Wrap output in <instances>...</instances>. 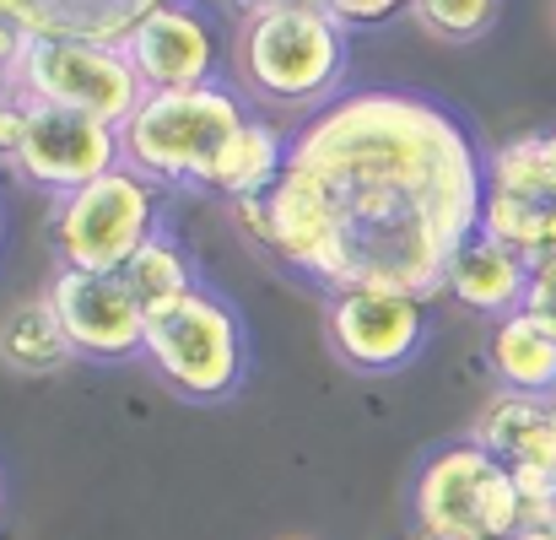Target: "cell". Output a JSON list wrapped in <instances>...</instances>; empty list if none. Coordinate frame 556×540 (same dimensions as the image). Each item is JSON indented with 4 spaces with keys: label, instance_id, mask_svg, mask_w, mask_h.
Masks as SVG:
<instances>
[{
    "label": "cell",
    "instance_id": "1",
    "mask_svg": "<svg viewBox=\"0 0 556 540\" xmlns=\"http://www.w3.org/2000/svg\"><path fill=\"white\" fill-rule=\"evenodd\" d=\"M486 158L443 103L363 87L292 130L270 205V254L325 292L394 287L438 298L481 233Z\"/></svg>",
    "mask_w": 556,
    "mask_h": 540
},
{
    "label": "cell",
    "instance_id": "18",
    "mask_svg": "<svg viewBox=\"0 0 556 540\" xmlns=\"http://www.w3.org/2000/svg\"><path fill=\"white\" fill-rule=\"evenodd\" d=\"M119 276H125V287L136 292L141 309H157V303H168V298H185L189 287H200L194 254L185 249V238H179L174 227H163Z\"/></svg>",
    "mask_w": 556,
    "mask_h": 540
},
{
    "label": "cell",
    "instance_id": "23",
    "mask_svg": "<svg viewBox=\"0 0 556 540\" xmlns=\"http://www.w3.org/2000/svg\"><path fill=\"white\" fill-rule=\"evenodd\" d=\"M27 120H33V103H27L22 92H11V98L0 103V168H16V152H22Z\"/></svg>",
    "mask_w": 556,
    "mask_h": 540
},
{
    "label": "cell",
    "instance_id": "20",
    "mask_svg": "<svg viewBox=\"0 0 556 540\" xmlns=\"http://www.w3.org/2000/svg\"><path fill=\"white\" fill-rule=\"evenodd\" d=\"M486 184L497 194H519V200H546L552 205V174H546V136H519L503 141L486 158Z\"/></svg>",
    "mask_w": 556,
    "mask_h": 540
},
{
    "label": "cell",
    "instance_id": "13",
    "mask_svg": "<svg viewBox=\"0 0 556 540\" xmlns=\"http://www.w3.org/2000/svg\"><path fill=\"white\" fill-rule=\"evenodd\" d=\"M530 276H535V265H530L525 254L492 243L486 233H476V238L459 249V260L448 265V287H443V292H448L454 303H465L470 314L508 319V314H519V309L530 303Z\"/></svg>",
    "mask_w": 556,
    "mask_h": 540
},
{
    "label": "cell",
    "instance_id": "19",
    "mask_svg": "<svg viewBox=\"0 0 556 540\" xmlns=\"http://www.w3.org/2000/svg\"><path fill=\"white\" fill-rule=\"evenodd\" d=\"M552 216H556V205H546V200H519V194H497V189H492V194H486V211H481V233L535 265L541 249H546Z\"/></svg>",
    "mask_w": 556,
    "mask_h": 540
},
{
    "label": "cell",
    "instance_id": "15",
    "mask_svg": "<svg viewBox=\"0 0 556 540\" xmlns=\"http://www.w3.org/2000/svg\"><path fill=\"white\" fill-rule=\"evenodd\" d=\"M476 443L492 449L508 470H546L556 476V400L535 394H503L481 411Z\"/></svg>",
    "mask_w": 556,
    "mask_h": 540
},
{
    "label": "cell",
    "instance_id": "28",
    "mask_svg": "<svg viewBox=\"0 0 556 540\" xmlns=\"http://www.w3.org/2000/svg\"><path fill=\"white\" fill-rule=\"evenodd\" d=\"M11 92H16V81H11V71H5V65H0V103H5V98H11Z\"/></svg>",
    "mask_w": 556,
    "mask_h": 540
},
{
    "label": "cell",
    "instance_id": "2",
    "mask_svg": "<svg viewBox=\"0 0 556 540\" xmlns=\"http://www.w3.org/2000/svg\"><path fill=\"white\" fill-rule=\"evenodd\" d=\"M232 87L265 114H319L346 98L352 33L314 0L249 11L232 33Z\"/></svg>",
    "mask_w": 556,
    "mask_h": 540
},
{
    "label": "cell",
    "instance_id": "3",
    "mask_svg": "<svg viewBox=\"0 0 556 540\" xmlns=\"http://www.w3.org/2000/svg\"><path fill=\"white\" fill-rule=\"evenodd\" d=\"M141 362L157 373L168 394H179L189 405L232 400L249 378V325L232 298L200 281L185 298L147 309Z\"/></svg>",
    "mask_w": 556,
    "mask_h": 540
},
{
    "label": "cell",
    "instance_id": "17",
    "mask_svg": "<svg viewBox=\"0 0 556 540\" xmlns=\"http://www.w3.org/2000/svg\"><path fill=\"white\" fill-rule=\"evenodd\" d=\"M0 362L11 373H22V378H49L65 362H76L60 319H54V309H49V298L22 303V309H11L0 319Z\"/></svg>",
    "mask_w": 556,
    "mask_h": 540
},
{
    "label": "cell",
    "instance_id": "5",
    "mask_svg": "<svg viewBox=\"0 0 556 540\" xmlns=\"http://www.w3.org/2000/svg\"><path fill=\"white\" fill-rule=\"evenodd\" d=\"M410 519L421 540H514L525 530V492L476 438L443 443L410 476Z\"/></svg>",
    "mask_w": 556,
    "mask_h": 540
},
{
    "label": "cell",
    "instance_id": "7",
    "mask_svg": "<svg viewBox=\"0 0 556 540\" xmlns=\"http://www.w3.org/2000/svg\"><path fill=\"white\" fill-rule=\"evenodd\" d=\"M11 81L38 109L87 114V120H103L114 130L147 98L136 65L125 60V49L119 43H87V38H33L22 49Z\"/></svg>",
    "mask_w": 556,
    "mask_h": 540
},
{
    "label": "cell",
    "instance_id": "12",
    "mask_svg": "<svg viewBox=\"0 0 556 540\" xmlns=\"http://www.w3.org/2000/svg\"><path fill=\"white\" fill-rule=\"evenodd\" d=\"M168 0H0V16L16 22L27 38H87V43H125L141 16Z\"/></svg>",
    "mask_w": 556,
    "mask_h": 540
},
{
    "label": "cell",
    "instance_id": "10",
    "mask_svg": "<svg viewBox=\"0 0 556 540\" xmlns=\"http://www.w3.org/2000/svg\"><path fill=\"white\" fill-rule=\"evenodd\" d=\"M49 309L81 362H130L147 347V309L125 287V276H92V271H54Z\"/></svg>",
    "mask_w": 556,
    "mask_h": 540
},
{
    "label": "cell",
    "instance_id": "30",
    "mask_svg": "<svg viewBox=\"0 0 556 540\" xmlns=\"http://www.w3.org/2000/svg\"><path fill=\"white\" fill-rule=\"evenodd\" d=\"M0 238H5V211H0Z\"/></svg>",
    "mask_w": 556,
    "mask_h": 540
},
{
    "label": "cell",
    "instance_id": "21",
    "mask_svg": "<svg viewBox=\"0 0 556 540\" xmlns=\"http://www.w3.org/2000/svg\"><path fill=\"white\" fill-rule=\"evenodd\" d=\"M416 27L438 43H476L497 27L503 0H416Z\"/></svg>",
    "mask_w": 556,
    "mask_h": 540
},
{
    "label": "cell",
    "instance_id": "27",
    "mask_svg": "<svg viewBox=\"0 0 556 540\" xmlns=\"http://www.w3.org/2000/svg\"><path fill=\"white\" fill-rule=\"evenodd\" d=\"M232 5H238V11L249 16V11H265V5H287V0H232ZM314 5H319V0H314Z\"/></svg>",
    "mask_w": 556,
    "mask_h": 540
},
{
    "label": "cell",
    "instance_id": "4",
    "mask_svg": "<svg viewBox=\"0 0 556 540\" xmlns=\"http://www.w3.org/2000/svg\"><path fill=\"white\" fill-rule=\"evenodd\" d=\"M243 120H249V103L227 81L185 87V92H147L141 109L119 125L125 168L147 174L152 184L211 189V168Z\"/></svg>",
    "mask_w": 556,
    "mask_h": 540
},
{
    "label": "cell",
    "instance_id": "14",
    "mask_svg": "<svg viewBox=\"0 0 556 540\" xmlns=\"http://www.w3.org/2000/svg\"><path fill=\"white\" fill-rule=\"evenodd\" d=\"M486 367L503 394L556 400V319L535 314V309L497 319L492 341H486Z\"/></svg>",
    "mask_w": 556,
    "mask_h": 540
},
{
    "label": "cell",
    "instance_id": "24",
    "mask_svg": "<svg viewBox=\"0 0 556 540\" xmlns=\"http://www.w3.org/2000/svg\"><path fill=\"white\" fill-rule=\"evenodd\" d=\"M525 309L556 319V265H535V276H530V303H525Z\"/></svg>",
    "mask_w": 556,
    "mask_h": 540
},
{
    "label": "cell",
    "instance_id": "16",
    "mask_svg": "<svg viewBox=\"0 0 556 540\" xmlns=\"http://www.w3.org/2000/svg\"><path fill=\"white\" fill-rule=\"evenodd\" d=\"M287 158H292V136L276 120L249 114L238 125V136L222 147L216 168H211V194H227V200L270 194L281 184V174H287Z\"/></svg>",
    "mask_w": 556,
    "mask_h": 540
},
{
    "label": "cell",
    "instance_id": "31",
    "mask_svg": "<svg viewBox=\"0 0 556 540\" xmlns=\"http://www.w3.org/2000/svg\"><path fill=\"white\" fill-rule=\"evenodd\" d=\"M287 540H303V536H287Z\"/></svg>",
    "mask_w": 556,
    "mask_h": 540
},
{
    "label": "cell",
    "instance_id": "6",
    "mask_svg": "<svg viewBox=\"0 0 556 540\" xmlns=\"http://www.w3.org/2000/svg\"><path fill=\"white\" fill-rule=\"evenodd\" d=\"M163 227L168 222H163L157 184L125 163L49 205V249L60 271L119 276Z\"/></svg>",
    "mask_w": 556,
    "mask_h": 540
},
{
    "label": "cell",
    "instance_id": "9",
    "mask_svg": "<svg viewBox=\"0 0 556 540\" xmlns=\"http://www.w3.org/2000/svg\"><path fill=\"white\" fill-rule=\"evenodd\" d=\"M125 60L136 65L147 92H185V87H211L222 81L232 49L222 43L216 22L194 5V0H168L152 16H141V27L119 43Z\"/></svg>",
    "mask_w": 556,
    "mask_h": 540
},
{
    "label": "cell",
    "instance_id": "11",
    "mask_svg": "<svg viewBox=\"0 0 556 540\" xmlns=\"http://www.w3.org/2000/svg\"><path fill=\"white\" fill-rule=\"evenodd\" d=\"M119 163H125V152H119V130L114 125L33 103V120H27V136H22V152H16L11 174L60 200V194L81 189V184L103 179Z\"/></svg>",
    "mask_w": 556,
    "mask_h": 540
},
{
    "label": "cell",
    "instance_id": "32",
    "mask_svg": "<svg viewBox=\"0 0 556 540\" xmlns=\"http://www.w3.org/2000/svg\"><path fill=\"white\" fill-rule=\"evenodd\" d=\"M552 16H556V11H552Z\"/></svg>",
    "mask_w": 556,
    "mask_h": 540
},
{
    "label": "cell",
    "instance_id": "29",
    "mask_svg": "<svg viewBox=\"0 0 556 540\" xmlns=\"http://www.w3.org/2000/svg\"><path fill=\"white\" fill-rule=\"evenodd\" d=\"M0 503H5V470H0Z\"/></svg>",
    "mask_w": 556,
    "mask_h": 540
},
{
    "label": "cell",
    "instance_id": "25",
    "mask_svg": "<svg viewBox=\"0 0 556 540\" xmlns=\"http://www.w3.org/2000/svg\"><path fill=\"white\" fill-rule=\"evenodd\" d=\"M27 43H33V38H27L16 22H5V16H0V65H5V71H16V60H22V49H27Z\"/></svg>",
    "mask_w": 556,
    "mask_h": 540
},
{
    "label": "cell",
    "instance_id": "22",
    "mask_svg": "<svg viewBox=\"0 0 556 540\" xmlns=\"http://www.w3.org/2000/svg\"><path fill=\"white\" fill-rule=\"evenodd\" d=\"M346 33H357V27H383V22H394L400 11H416V0H319Z\"/></svg>",
    "mask_w": 556,
    "mask_h": 540
},
{
    "label": "cell",
    "instance_id": "8",
    "mask_svg": "<svg viewBox=\"0 0 556 540\" xmlns=\"http://www.w3.org/2000/svg\"><path fill=\"white\" fill-rule=\"evenodd\" d=\"M432 298L394 287H346L325 292V341L352 373H400L421 357L432 336Z\"/></svg>",
    "mask_w": 556,
    "mask_h": 540
},
{
    "label": "cell",
    "instance_id": "26",
    "mask_svg": "<svg viewBox=\"0 0 556 540\" xmlns=\"http://www.w3.org/2000/svg\"><path fill=\"white\" fill-rule=\"evenodd\" d=\"M546 174H552V205H556V130H546Z\"/></svg>",
    "mask_w": 556,
    "mask_h": 540
}]
</instances>
